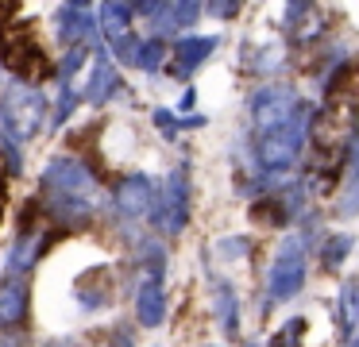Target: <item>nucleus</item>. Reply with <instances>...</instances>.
Instances as JSON below:
<instances>
[{
	"instance_id": "1",
	"label": "nucleus",
	"mask_w": 359,
	"mask_h": 347,
	"mask_svg": "<svg viewBox=\"0 0 359 347\" xmlns=\"http://www.w3.org/2000/svg\"><path fill=\"white\" fill-rule=\"evenodd\" d=\"M104 205L93 170L74 154H55L39 174V208L58 228H89Z\"/></svg>"
},
{
	"instance_id": "2",
	"label": "nucleus",
	"mask_w": 359,
	"mask_h": 347,
	"mask_svg": "<svg viewBox=\"0 0 359 347\" xmlns=\"http://www.w3.org/2000/svg\"><path fill=\"white\" fill-rule=\"evenodd\" d=\"M309 123H313V104L297 108V116L286 123V128H274V131H263V135H255V162L259 170H263V185L266 182H278L282 174H290V170L297 166V158H302L305 143H309Z\"/></svg>"
},
{
	"instance_id": "3",
	"label": "nucleus",
	"mask_w": 359,
	"mask_h": 347,
	"mask_svg": "<svg viewBox=\"0 0 359 347\" xmlns=\"http://www.w3.org/2000/svg\"><path fill=\"white\" fill-rule=\"evenodd\" d=\"M305 278H309V239H305L302 231H294V236L282 239L278 251H274V259H271L263 313L271 305H282V301L297 297V293L305 290Z\"/></svg>"
},
{
	"instance_id": "4",
	"label": "nucleus",
	"mask_w": 359,
	"mask_h": 347,
	"mask_svg": "<svg viewBox=\"0 0 359 347\" xmlns=\"http://www.w3.org/2000/svg\"><path fill=\"white\" fill-rule=\"evenodd\" d=\"M47 97H43L35 85H24V81H8L4 93H0V131L12 135L16 143H27L43 131L47 123Z\"/></svg>"
},
{
	"instance_id": "5",
	"label": "nucleus",
	"mask_w": 359,
	"mask_h": 347,
	"mask_svg": "<svg viewBox=\"0 0 359 347\" xmlns=\"http://www.w3.org/2000/svg\"><path fill=\"white\" fill-rule=\"evenodd\" d=\"M189 200H194V189H189V166L182 162V166H174L170 174H166L163 189H158V200H155V208H151V216H147V220L155 224L158 236H178V231H186Z\"/></svg>"
},
{
	"instance_id": "6",
	"label": "nucleus",
	"mask_w": 359,
	"mask_h": 347,
	"mask_svg": "<svg viewBox=\"0 0 359 347\" xmlns=\"http://www.w3.org/2000/svg\"><path fill=\"white\" fill-rule=\"evenodd\" d=\"M0 62H4L24 85H35V81H43V77L50 74L47 50L35 43V35H32L27 23H16V27L4 31V39H0Z\"/></svg>"
},
{
	"instance_id": "7",
	"label": "nucleus",
	"mask_w": 359,
	"mask_h": 347,
	"mask_svg": "<svg viewBox=\"0 0 359 347\" xmlns=\"http://www.w3.org/2000/svg\"><path fill=\"white\" fill-rule=\"evenodd\" d=\"M297 108H302V97H297V89H294V85H286V81L259 85V89L251 93V100H248L255 135L274 131V128H286V123L297 116Z\"/></svg>"
},
{
	"instance_id": "8",
	"label": "nucleus",
	"mask_w": 359,
	"mask_h": 347,
	"mask_svg": "<svg viewBox=\"0 0 359 347\" xmlns=\"http://www.w3.org/2000/svg\"><path fill=\"white\" fill-rule=\"evenodd\" d=\"M155 200H158V189H155V182H151V174H124L116 182V189H112V208H116V216H124V220H143V216H151Z\"/></svg>"
},
{
	"instance_id": "9",
	"label": "nucleus",
	"mask_w": 359,
	"mask_h": 347,
	"mask_svg": "<svg viewBox=\"0 0 359 347\" xmlns=\"http://www.w3.org/2000/svg\"><path fill=\"white\" fill-rule=\"evenodd\" d=\"M55 27H58V39L66 43V50L70 46H101L97 39H101V20H97V8L89 4H62L55 12Z\"/></svg>"
},
{
	"instance_id": "10",
	"label": "nucleus",
	"mask_w": 359,
	"mask_h": 347,
	"mask_svg": "<svg viewBox=\"0 0 359 347\" xmlns=\"http://www.w3.org/2000/svg\"><path fill=\"white\" fill-rule=\"evenodd\" d=\"M116 93H120V69L112 62L109 46H97L93 62H89V77H86V89H81V100H89L93 108H104Z\"/></svg>"
},
{
	"instance_id": "11",
	"label": "nucleus",
	"mask_w": 359,
	"mask_h": 347,
	"mask_svg": "<svg viewBox=\"0 0 359 347\" xmlns=\"http://www.w3.org/2000/svg\"><path fill=\"white\" fill-rule=\"evenodd\" d=\"M217 46H220L217 35H182V39H174V46H170V74L178 77V81H189V77L212 58Z\"/></svg>"
},
{
	"instance_id": "12",
	"label": "nucleus",
	"mask_w": 359,
	"mask_h": 347,
	"mask_svg": "<svg viewBox=\"0 0 359 347\" xmlns=\"http://www.w3.org/2000/svg\"><path fill=\"white\" fill-rule=\"evenodd\" d=\"M50 243H55V228H20L16 243L8 251V278H24L47 254Z\"/></svg>"
},
{
	"instance_id": "13",
	"label": "nucleus",
	"mask_w": 359,
	"mask_h": 347,
	"mask_svg": "<svg viewBox=\"0 0 359 347\" xmlns=\"http://www.w3.org/2000/svg\"><path fill=\"white\" fill-rule=\"evenodd\" d=\"M27 313H32V285L24 278H4L0 282V336L24 328Z\"/></svg>"
},
{
	"instance_id": "14",
	"label": "nucleus",
	"mask_w": 359,
	"mask_h": 347,
	"mask_svg": "<svg viewBox=\"0 0 359 347\" xmlns=\"http://www.w3.org/2000/svg\"><path fill=\"white\" fill-rule=\"evenodd\" d=\"M209 290H212V313H217V324L228 339L240 336V293L228 278L212 274L209 278Z\"/></svg>"
},
{
	"instance_id": "15",
	"label": "nucleus",
	"mask_w": 359,
	"mask_h": 347,
	"mask_svg": "<svg viewBox=\"0 0 359 347\" xmlns=\"http://www.w3.org/2000/svg\"><path fill=\"white\" fill-rule=\"evenodd\" d=\"M135 320L143 328H158L166 320V285L155 278H143L140 290H135Z\"/></svg>"
},
{
	"instance_id": "16",
	"label": "nucleus",
	"mask_w": 359,
	"mask_h": 347,
	"mask_svg": "<svg viewBox=\"0 0 359 347\" xmlns=\"http://www.w3.org/2000/svg\"><path fill=\"white\" fill-rule=\"evenodd\" d=\"M132 15H135V4H101L97 8V20H101V35L109 43L132 35Z\"/></svg>"
},
{
	"instance_id": "17",
	"label": "nucleus",
	"mask_w": 359,
	"mask_h": 347,
	"mask_svg": "<svg viewBox=\"0 0 359 347\" xmlns=\"http://www.w3.org/2000/svg\"><path fill=\"white\" fill-rule=\"evenodd\" d=\"M351 251H355V236H348V231H328L325 243H320V262H325L328 270H336V266L348 262Z\"/></svg>"
},
{
	"instance_id": "18",
	"label": "nucleus",
	"mask_w": 359,
	"mask_h": 347,
	"mask_svg": "<svg viewBox=\"0 0 359 347\" xmlns=\"http://www.w3.org/2000/svg\"><path fill=\"white\" fill-rule=\"evenodd\" d=\"M140 266H143V278H155V282H163V274H166V247L158 243L155 236H147V239H140Z\"/></svg>"
},
{
	"instance_id": "19",
	"label": "nucleus",
	"mask_w": 359,
	"mask_h": 347,
	"mask_svg": "<svg viewBox=\"0 0 359 347\" xmlns=\"http://www.w3.org/2000/svg\"><path fill=\"white\" fill-rule=\"evenodd\" d=\"M336 216H340V220H351V216H359V151H355V158H351L348 177H344L340 200H336Z\"/></svg>"
},
{
	"instance_id": "20",
	"label": "nucleus",
	"mask_w": 359,
	"mask_h": 347,
	"mask_svg": "<svg viewBox=\"0 0 359 347\" xmlns=\"http://www.w3.org/2000/svg\"><path fill=\"white\" fill-rule=\"evenodd\" d=\"M81 104V93L74 81H58V100H55V128H62L66 120H70L74 112H78Z\"/></svg>"
},
{
	"instance_id": "21",
	"label": "nucleus",
	"mask_w": 359,
	"mask_h": 347,
	"mask_svg": "<svg viewBox=\"0 0 359 347\" xmlns=\"http://www.w3.org/2000/svg\"><path fill=\"white\" fill-rule=\"evenodd\" d=\"M166 58H170V46H166L163 39H143V46H140V66H135V69H147V74H155V69H163Z\"/></svg>"
},
{
	"instance_id": "22",
	"label": "nucleus",
	"mask_w": 359,
	"mask_h": 347,
	"mask_svg": "<svg viewBox=\"0 0 359 347\" xmlns=\"http://www.w3.org/2000/svg\"><path fill=\"white\" fill-rule=\"evenodd\" d=\"M86 62H93V50H89V46H70V50L62 54V62H58V81H74V74H78Z\"/></svg>"
},
{
	"instance_id": "23",
	"label": "nucleus",
	"mask_w": 359,
	"mask_h": 347,
	"mask_svg": "<svg viewBox=\"0 0 359 347\" xmlns=\"http://www.w3.org/2000/svg\"><path fill=\"white\" fill-rule=\"evenodd\" d=\"M140 46H143V39L135 35H124V39H116V43H109V50H112V62H124V66H140Z\"/></svg>"
},
{
	"instance_id": "24",
	"label": "nucleus",
	"mask_w": 359,
	"mask_h": 347,
	"mask_svg": "<svg viewBox=\"0 0 359 347\" xmlns=\"http://www.w3.org/2000/svg\"><path fill=\"white\" fill-rule=\"evenodd\" d=\"M340 320L348 324V328H355V324H359V278H351V282H344V297H340Z\"/></svg>"
},
{
	"instance_id": "25",
	"label": "nucleus",
	"mask_w": 359,
	"mask_h": 347,
	"mask_svg": "<svg viewBox=\"0 0 359 347\" xmlns=\"http://www.w3.org/2000/svg\"><path fill=\"white\" fill-rule=\"evenodd\" d=\"M0 158H4L8 174H24V151H20V143L12 135H4V131H0Z\"/></svg>"
},
{
	"instance_id": "26",
	"label": "nucleus",
	"mask_w": 359,
	"mask_h": 347,
	"mask_svg": "<svg viewBox=\"0 0 359 347\" xmlns=\"http://www.w3.org/2000/svg\"><path fill=\"white\" fill-rule=\"evenodd\" d=\"M170 15H174V27L186 31L205 15V4H194V0H189V4H170Z\"/></svg>"
},
{
	"instance_id": "27",
	"label": "nucleus",
	"mask_w": 359,
	"mask_h": 347,
	"mask_svg": "<svg viewBox=\"0 0 359 347\" xmlns=\"http://www.w3.org/2000/svg\"><path fill=\"white\" fill-rule=\"evenodd\" d=\"M151 120H155V128L163 131V139H178L182 120L174 116V108H155V112H151Z\"/></svg>"
},
{
	"instance_id": "28",
	"label": "nucleus",
	"mask_w": 359,
	"mask_h": 347,
	"mask_svg": "<svg viewBox=\"0 0 359 347\" xmlns=\"http://www.w3.org/2000/svg\"><path fill=\"white\" fill-rule=\"evenodd\" d=\"M248 251H251V239L248 236H232V239H220V243H217L220 259H243Z\"/></svg>"
},
{
	"instance_id": "29",
	"label": "nucleus",
	"mask_w": 359,
	"mask_h": 347,
	"mask_svg": "<svg viewBox=\"0 0 359 347\" xmlns=\"http://www.w3.org/2000/svg\"><path fill=\"white\" fill-rule=\"evenodd\" d=\"M97 347H135L132 343V336H128V332H109V336H104V343H97Z\"/></svg>"
},
{
	"instance_id": "30",
	"label": "nucleus",
	"mask_w": 359,
	"mask_h": 347,
	"mask_svg": "<svg viewBox=\"0 0 359 347\" xmlns=\"http://www.w3.org/2000/svg\"><path fill=\"white\" fill-rule=\"evenodd\" d=\"M205 12L224 15V20H228V15H236V12H240V4H228V0H220V4H205Z\"/></svg>"
},
{
	"instance_id": "31",
	"label": "nucleus",
	"mask_w": 359,
	"mask_h": 347,
	"mask_svg": "<svg viewBox=\"0 0 359 347\" xmlns=\"http://www.w3.org/2000/svg\"><path fill=\"white\" fill-rule=\"evenodd\" d=\"M178 108H182V112H186V108H194V89H186V93H182Z\"/></svg>"
},
{
	"instance_id": "32",
	"label": "nucleus",
	"mask_w": 359,
	"mask_h": 347,
	"mask_svg": "<svg viewBox=\"0 0 359 347\" xmlns=\"http://www.w3.org/2000/svg\"><path fill=\"white\" fill-rule=\"evenodd\" d=\"M39 347H74V343H70V339H43Z\"/></svg>"
},
{
	"instance_id": "33",
	"label": "nucleus",
	"mask_w": 359,
	"mask_h": 347,
	"mask_svg": "<svg viewBox=\"0 0 359 347\" xmlns=\"http://www.w3.org/2000/svg\"><path fill=\"white\" fill-rule=\"evenodd\" d=\"M0 174H4V170H0ZM4 197H8V193H4V177H0V216H4Z\"/></svg>"
},
{
	"instance_id": "34",
	"label": "nucleus",
	"mask_w": 359,
	"mask_h": 347,
	"mask_svg": "<svg viewBox=\"0 0 359 347\" xmlns=\"http://www.w3.org/2000/svg\"><path fill=\"white\" fill-rule=\"evenodd\" d=\"M348 347H359V336H355V339H351V343H348Z\"/></svg>"
}]
</instances>
